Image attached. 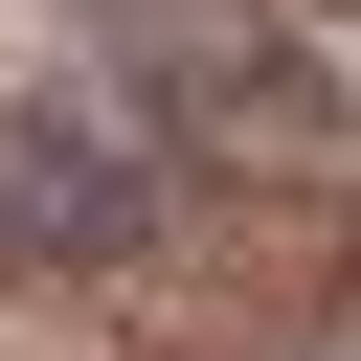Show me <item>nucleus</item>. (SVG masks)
<instances>
[{"label":"nucleus","instance_id":"nucleus-1","mask_svg":"<svg viewBox=\"0 0 361 361\" xmlns=\"http://www.w3.org/2000/svg\"><path fill=\"white\" fill-rule=\"evenodd\" d=\"M180 203V135L135 90H68V113H0V271H135Z\"/></svg>","mask_w":361,"mask_h":361}]
</instances>
